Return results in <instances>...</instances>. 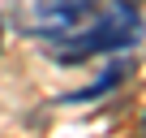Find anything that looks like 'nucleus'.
<instances>
[{
	"instance_id": "6",
	"label": "nucleus",
	"mask_w": 146,
	"mask_h": 138,
	"mask_svg": "<svg viewBox=\"0 0 146 138\" xmlns=\"http://www.w3.org/2000/svg\"><path fill=\"white\" fill-rule=\"evenodd\" d=\"M142 125H146V117H142Z\"/></svg>"
},
{
	"instance_id": "5",
	"label": "nucleus",
	"mask_w": 146,
	"mask_h": 138,
	"mask_svg": "<svg viewBox=\"0 0 146 138\" xmlns=\"http://www.w3.org/2000/svg\"><path fill=\"white\" fill-rule=\"evenodd\" d=\"M0 35H5V26H0Z\"/></svg>"
},
{
	"instance_id": "1",
	"label": "nucleus",
	"mask_w": 146,
	"mask_h": 138,
	"mask_svg": "<svg viewBox=\"0 0 146 138\" xmlns=\"http://www.w3.org/2000/svg\"><path fill=\"white\" fill-rule=\"evenodd\" d=\"M142 39V17L137 9L129 5H116L112 13H103L95 26L86 30H64L60 35V48H56V60L60 65H73V60H86V56H99V52H125Z\"/></svg>"
},
{
	"instance_id": "2",
	"label": "nucleus",
	"mask_w": 146,
	"mask_h": 138,
	"mask_svg": "<svg viewBox=\"0 0 146 138\" xmlns=\"http://www.w3.org/2000/svg\"><path fill=\"white\" fill-rule=\"evenodd\" d=\"M95 5H99V0H39V5H35L39 26H35L30 35H39V39H60L64 30H73L78 22H86V17L95 13Z\"/></svg>"
},
{
	"instance_id": "3",
	"label": "nucleus",
	"mask_w": 146,
	"mask_h": 138,
	"mask_svg": "<svg viewBox=\"0 0 146 138\" xmlns=\"http://www.w3.org/2000/svg\"><path fill=\"white\" fill-rule=\"evenodd\" d=\"M125 74H129L125 65H112L108 74H103V78H95L90 86H82V91H69V95H60V104H90V99H99V95L116 91V86L125 82Z\"/></svg>"
},
{
	"instance_id": "4",
	"label": "nucleus",
	"mask_w": 146,
	"mask_h": 138,
	"mask_svg": "<svg viewBox=\"0 0 146 138\" xmlns=\"http://www.w3.org/2000/svg\"><path fill=\"white\" fill-rule=\"evenodd\" d=\"M116 5H129V9H137V5H142V0H116Z\"/></svg>"
}]
</instances>
